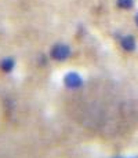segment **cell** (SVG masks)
<instances>
[{
    "label": "cell",
    "mask_w": 138,
    "mask_h": 158,
    "mask_svg": "<svg viewBox=\"0 0 138 158\" xmlns=\"http://www.w3.org/2000/svg\"><path fill=\"white\" fill-rule=\"evenodd\" d=\"M120 44L122 47L124 48L126 51H134L136 50V39L133 36H124V37L120 39Z\"/></svg>",
    "instance_id": "3957f363"
},
{
    "label": "cell",
    "mask_w": 138,
    "mask_h": 158,
    "mask_svg": "<svg viewBox=\"0 0 138 158\" xmlns=\"http://www.w3.org/2000/svg\"><path fill=\"white\" fill-rule=\"evenodd\" d=\"M136 0H118V6L122 8H131Z\"/></svg>",
    "instance_id": "5b68a950"
},
{
    "label": "cell",
    "mask_w": 138,
    "mask_h": 158,
    "mask_svg": "<svg viewBox=\"0 0 138 158\" xmlns=\"http://www.w3.org/2000/svg\"><path fill=\"white\" fill-rule=\"evenodd\" d=\"M116 158H123V157H116ZM133 158H138V157H133Z\"/></svg>",
    "instance_id": "52a82bcc"
},
{
    "label": "cell",
    "mask_w": 138,
    "mask_h": 158,
    "mask_svg": "<svg viewBox=\"0 0 138 158\" xmlns=\"http://www.w3.org/2000/svg\"><path fill=\"white\" fill-rule=\"evenodd\" d=\"M136 23H137V26H138V14L136 15Z\"/></svg>",
    "instance_id": "8992f818"
},
{
    "label": "cell",
    "mask_w": 138,
    "mask_h": 158,
    "mask_svg": "<svg viewBox=\"0 0 138 158\" xmlns=\"http://www.w3.org/2000/svg\"><path fill=\"white\" fill-rule=\"evenodd\" d=\"M70 55V48L66 44L58 43L51 48V58L55 60H65Z\"/></svg>",
    "instance_id": "6da1fadb"
},
{
    "label": "cell",
    "mask_w": 138,
    "mask_h": 158,
    "mask_svg": "<svg viewBox=\"0 0 138 158\" xmlns=\"http://www.w3.org/2000/svg\"><path fill=\"white\" fill-rule=\"evenodd\" d=\"M64 83H65V85L68 88H80L82 84H83V80H82V77L78 74V73L70 72V73H68V74L65 76Z\"/></svg>",
    "instance_id": "7a4b0ae2"
},
{
    "label": "cell",
    "mask_w": 138,
    "mask_h": 158,
    "mask_svg": "<svg viewBox=\"0 0 138 158\" xmlns=\"http://www.w3.org/2000/svg\"><path fill=\"white\" fill-rule=\"evenodd\" d=\"M15 66V60L13 58H4V59L0 62V69L4 73H10Z\"/></svg>",
    "instance_id": "277c9868"
}]
</instances>
